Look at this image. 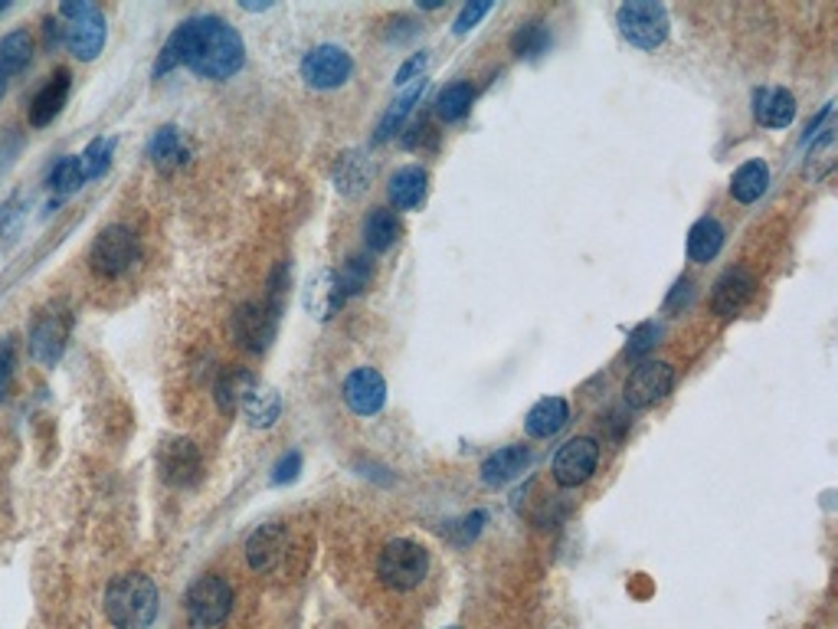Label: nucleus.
<instances>
[{
  "mask_svg": "<svg viewBox=\"0 0 838 629\" xmlns=\"http://www.w3.org/2000/svg\"><path fill=\"white\" fill-rule=\"evenodd\" d=\"M485 521H488V512H472V515H465L462 521H455L445 535H449V541L452 544H468V541H475L478 535H482V528H485Z\"/></svg>",
  "mask_w": 838,
  "mask_h": 629,
  "instance_id": "nucleus-38",
  "label": "nucleus"
},
{
  "mask_svg": "<svg viewBox=\"0 0 838 629\" xmlns=\"http://www.w3.org/2000/svg\"><path fill=\"white\" fill-rule=\"evenodd\" d=\"M302 305H305V312H308L312 318H318V322L335 318V315L348 305V299H344V292H341V282H338V272H335V269H318V272H312L308 282H305V289H302Z\"/></svg>",
  "mask_w": 838,
  "mask_h": 629,
  "instance_id": "nucleus-15",
  "label": "nucleus"
},
{
  "mask_svg": "<svg viewBox=\"0 0 838 629\" xmlns=\"http://www.w3.org/2000/svg\"><path fill=\"white\" fill-rule=\"evenodd\" d=\"M426 66H429V53H417V56H410V59L397 69V86H410V82L422 79Z\"/></svg>",
  "mask_w": 838,
  "mask_h": 629,
  "instance_id": "nucleus-44",
  "label": "nucleus"
},
{
  "mask_svg": "<svg viewBox=\"0 0 838 629\" xmlns=\"http://www.w3.org/2000/svg\"><path fill=\"white\" fill-rule=\"evenodd\" d=\"M242 417L252 429H272L275 419L282 417V394L275 387H256L252 397L242 404Z\"/></svg>",
  "mask_w": 838,
  "mask_h": 629,
  "instance_id": "nucleus-28",
  "label": "nucleus"
},
{
  "mask_svg": "<svg viewBox=\"0 0 838 629\" xmlns=\"http://www.w3.org/2000/svg\"><path fill=\"white\" fill-rule=\"evenodd\" d=\"M188 66L201 79L226 82L246 66V43L236 26H229L223 16H191L174 26L168 36L158 63H155V79L168 76L171 69Z\"/></svg>",
  "mask_w": 838,
  "mask_h": 629,
  "instance_id": "nucleus-1",
  "label": "nucleus"
},
{
  "mask_svg": "<svg viewBox=\"0 0 838 629\" xmlns=\"http://www.w3.org/2000/svg\"><path fill=\"white\" fill-rule=\"evenodd\" d=\"M754 289H757V279L750 269L744 266H734L727 269L717 282H714V292H711V308L714 315L721 318H734L747 308V302L754 299Z\"/></svg>",
  "mask_w": 838,
  "mask_h": 629,
  "instance_id": "nucleus-16",
  "label": "nucleus"
},
{
  "mask_svg": "<svg viewBox=\"0 0 838 629\" xmlns=\"http://www.w3.org/2000/svg\"><path fill=\"white\" fill-rule=\"evenodd\" d=\"M429 574V551L410 541V538H394L384 544L377 558V577L390 591H417Z\"/></svg>",
  "mask_w": 838,
  "mask_h": 629,
  "instance_id": "nucleus-5",
  "label": "nucleus"
},
{
  "mask_svg": "<svg viewBox=\"0 0 838 629\" xmlns=\"http://www.w3.org/2000/svg\"><path fill=\"white\" fill-rule=\"evenodd\" d=\"M33 63V36L26 30H13L0 40V66L7 76L23 72Z\"/></svg>",
  "mask_w": 838,
  "mask_h": 629,
  "instance_id": "nucleus-29",
  "label": "nucleus"
},
{
  "mask_svg": "<svg viewBox=\"0 0 838 629\" xmlns=\"http://www.w3.org/2000/svg\"><path fill=\"white\" fill-rule=\"evenodd\" d=\"M597 465H600V442L593 436H577L557 449L551 472L560 488H577L593 479Z\"/></svg>",
  "mask_w": 838,
  "mask_h": 629,
  "instance_id": "nucleus-13",
  "label": "nucleus"
},
{
  "mask_svg": "<svg viewBox=\"0 0 838 629\" xmlns=\"http://www.w3.org/2000/svg\"><path fill=\"white\" fill-rule=\"evenodd\" d=\"M138 259H141V239L125 223L105 226L89 246V266L102 279H118V276L132 272L138 266Z\"/></svg>",
  "mask_w": 838,
  "mask_h": 629,
  "instance_id": "nucleus-4",
  "label": "nucleus"
},
{
  "mask_svg": "<svg viewBox=\"0 0 838 629\" xmlns=\"http://www.w3.org/2000/svg\"><path fill=\"white\" fill-rule=\"evenodd\" d=\"M488 10H491V3H488V0L465 3V7H462V13H458V16H455V23H452V33H455V36H465L472 26H478V20H482Z\"/></svg>",
  "mask_w": 838,
  "mask_h": 629,
  "instance_id": "nucleus-42",
  "label": "nucleus"
},
{
  "mask_svg": "<svg viewBox=\"0 0 838 629\" xmlns=\"http://www.w3.org/2000/svg\"><path fill=\"white\" fill-rule=\"evenodd\" d=\"M102 607L115 629H151L161 610V594L148 574L132 571V574L112 577V584L105 587Z\"/></svg>",
  "mask_w": 838,
  "mask_h": 629,
  "instance_id": "nucleus-2",
  "label": "nucleus"
},
{
  "mask_svg": "<svg viewBox=\"0 0 838 629\" xmlns=\"http://www.w3.org/2000/svg\"><path fill=\"white\" fill-rule=\"evenodd\" d=\"M833 168H836V128L829 125L819 138H813V151L806 158V178L823 181L833 175Z\"/></svg>",
  "mask_w": 838,
  "mask_h": 629,
  "instance_id": "nucleus-33",
  "label": "nucleus"
},
{
  "mask_svg": "<svg viewBox=\"0 0 838 629\" xmlns=\"http://www.w3.org/2000/svg\"><path fill=\"white\" fill-rule=\"evenodd\" d=\"M567 423H570V404H567L564 397H544V401H537V404L528 411L524 429H528V436H534V439H551V436H557Z\"/></svg>",
  "mask_w": 838,
  "mask_h": 629,
  "instance_id": "nucleus-22",
  "label": "nucleus"
},
{
  "mask_svg": "<svg viewBox=\"0 0 838 629\" xmlns=\"http://www.w3.org/2000/svg\"><path fill=\"white\" fill-rule=\"evenodd\" d=\"M371 175H374V168H371L367 158H361V155H344V158L338 161V168H335V188L354 198V194H361V191L367 188Z\"/></svg>",
  "mask_w": 838,
  "mask_h": 629,
  "instance_id": "nucleus-30",
  "label": "nucleus"
},
{
  "mask_svg": "<svg viewBox=\"0 0 838 629\" xmlns=\"http://www.w3.org/2000/svg\"><path fill=\"white\" fill-rule=\"evenodd\" d=\"M724 223L717 216H701L688 233V256L691 262H711L724 249Z\"/></svg>",
  "mask_w": 838,
  "mask_h": 629,
  "instance_id": "nucleus-25",
  "label": "nucleus"
},
{
  "mask_svg": "<svg viewBox=\"0 0 838 629\" xmlns=\"http://www.w3.org/2000/svg\"><path fill=\"white\" fill-rule=\"evenodd\" d=\"M531 465V449L521 446V442H511V446H501L498 452H491L485 462H482V482L488 488H501L508 482H514L524 469Z\"/></svg>",
  "mask_w": 838,
  "mask_h": 629,
  "instance_id": "nucleus-19",
  "label": "nucleus"
},
{
  "mask_svg": "<svg viewBox=\"0 0 838 629\" xmlns=\"http://www.w3.org/2000/svg\"><path fill=\"white\" fill-rule=\"evenodd\" d=\"M341 397L351 414L358 417H377L387 404V381L374 368H358L344 378Z\"/></svg>",
  "mask_w": 838,
  "mask_h": 629,
  "instance_id": "nucleus-14",
  "label": "nucleus"
},
{
  "mask_svg": "<svg viewBox=\"0 0 838 629\" xmlns=\"http://www.w3.org/2000/svg\"><path fill=\"white\" fill-rule=\"evenodd\" d=\"M371 279H374V266H371V259H364V256H351V259L338 269V282H341L344 299L361 295V292L371 285Z\"/></svg>",
  "mask_w": 838,
  "mask_h": 629,
  "instance_id": "nucleus-36",
  "label": "nucleus"
},
{
  "mask_svg": "<svg viewBox=\"0 0 838 629\" xmlns=\"http://www.w3.org/2000/svg\"><path fill=\"white\" fill-rule=\"evenodd\" d=\"M354 72V59L344 46H335V43H321L315 49L305 53L302 59V79L312 86V89H341Z\"/></svg>",
  "mask_w": 838,
  "mask_h": 629,
  "instance_id": "nucleus-11",
  "label": "nucleus"
},
{
  "mask_svg": "<svg viewBox=\"0 0 838 629\" xmlns=\"http://www.w3.org/2000/svg\"><path fill=\"white\" fill-rule=\"evenodd\" d=\"M288 551V528L279 521H269L256 528L246 541V561L256 574H272Z\"/></svg>",
  "mask_w": 838,
  "mask_h": 629,
  "instance_id": "nucleus-17",
  "label": "nucleus"
},
{
  "mask_svg": "<svg viewBox=\"0 0 838 629\" xmlns=\"http://www.w3.org/2000/svg\"><path fill=\"white\" fill-rule=\"evenodd\" d=\"M426 188H429V175L419 165H410L390 178L387 198H390L394 210H417L426 201Z\"/></svg>",
  "mask_w": 838,
  "mask_h": 629,
  "instance_id": "nucleus-23",
  "label": "nucleus"
},
{
  "mask_svg": "<svg viewBox=\"0 0 838 629\" xmlns=\"http://www.w3.org/2000/svg\"><path fill=\"white\" fill-rule=\"evenodd\" d=\"M43 33H46V46L56 49L63 43V20L59 16H46L43 20Z\"/></svg>",
  "mask_w": 838,
  "mask_h": 629,
  "instance_id": "nucleus-45",
  "label": "nucleus"
},
{
  "mask_svg": "<svg viewBox=\"0 0 838 629\" xmlns=\"http://www.w3.org/2000/svg\"><path fill=\"white\" fill-rule=\"evenodd\" d=\"M298 472H302V452H298V449H292V452H285V456L272 465V482H275V485L295 482V479H298Z\"/></svg>",
  "mask_w": 838,
  "mask_h": 629,
  "instance_id": "nucleus-43",
  "label": "nucleus"
},
{
  "mask_svg": "<svg viewBox=\"0 0 838 629\" xmlns=\"http://www.w3.org/2000/svg\"><path fill=\"white\" fill-rule=\"evenodd\" d=\"M259 387L256 374L246 371V368H226L219 371L216 384H213V401H216V411L233 417L236 411H242V404L252 397V391Z\"/></svg>",
  "mask_w": 838,
  "mask_h": 629,
  "instance_id": "nucleus-20",
  "label": "nucleus"
},
{
  "mask_svg": "<svg viewBox=\"0 0 838 629\" xmlns=\"http://www.w3.org/2000/svg\"><path fill=\"white\" fill-rule=\"evenodd\" d=\"M675 387V368L668 361H642L623 384V401L628 411H648L665 401Z\"/></svg>",
  "mask_w": 838,
  "mask_h": 629,
  "instance_id": "nucleus-10",
  "label": "nucleus"
},
{
  "mask_svg": "<svg viewBox=\"0 0 838 629\" xmlns=\"http://www.w3.org/2000/svg\"><path fill=\"white\" fill-rule=\"evenodd\" d=\"M275 328H279V315L265 302H242L229 318L233 341L249 355L269 351V345L275 341Z\"/></svg>",
  "mask_w": 838,
  "mask_h": 629,
  "instance_id": "nucleus-9",
  "label": "nucleus"
},
{
  "mask_svg": "<svg viewBox=\"0 0 838 629\" xmlns=\"http://www.w3.org/2000/svg\"><path fill=\"white\" fill-rule=\"evenodd\" d=\"M69 335H72V312L66 308V302L46 305L30 325V338H26L30 358L43 368H56L59 358L66 355Z\"/></svg>",
  "mask_w": 838,
  "mask_h": 629,
  "instance_id": "nucleus-6",
  "label": "nucleus"
},
{
  "mask_svg": "<svg viewBox=\"0 0 838 629\" xmlns=\"http://www.w3.org/2000/svg\"><path fill=\"white\" fill-rule=\"evenodd\" d=\"M13 371H16V345H13V338H3V341H0V404H3L7 394H10Z\"/></svg>",
  "mask_w": 838,
  "mask_h": 629,
  "instance_id": "nucleus-40",
  "label": "nucleus"
},
{
  "mask_svg": "<svg viewBox=\"0 0 838 629\" xmlns=\"http://www.w3.org/2000/svg\"><path fill=\"white\" fill-rule=\"evenodd\" d=\"M148 158H151V165H158L161 171H171V168H181V165L191 158V151H188L184 135H181L174 125H165V128H158V132L151 135V142H148Z\"/></svg>",
  "mask_w": 838,
  "mask_h": 629,
  "instance_id": "nucleus-24",
  "label": "nucleus"
},
{
  "mask_svg": "<svg viewBox=\"0 0 838 629\" xmlns=\"http://www.w3.org/2000/svg\"><path fill=\"white\" fill-rule=\"evenodd\" d=\"M616 26L635 49H658L668 40V10L655 0H628L616 10Z\"/></svg>",
  "mask_w": 838,
  "mask_h": 629,
  "instance_id": "nucleus-7",
  "label": "nucleus"
},
{
  "mask_svg": "<svg viewBox=\"0 0 838 629\" xmlns=\"http://www.w3.org/2000/svg\"><path fill=\"white\" fill-rule=\"evenodd\" d=\"M754 119L763 128H790L796 119V96L790 89H757L754 92Z\"/></svg>",
  "mask_w": 838,
  "mask_h": 629,
  "instance_id": "nucleus-21",
  "label": "nucleus"
},
{
  "mask_svg": "<svg viewBox=\"0 0 838 629\" xmlns=\"http://www.w3.org/2000/svg\"><path fill=\"white\" fill-rule=\"evenodd\" d=\"M46 184H49V191H53L56 198H69V194H76V191L86 184V171H82L79 155H66V158H59V161L53 165V171H49Z\"/></svg>",
  "mask_w": 838,
  "mask_h": 629,
  "instance_id": "nucleus-32",
  "label": "nucleus"
},
{
  "mask_svg": "<svg viewBox=\"0 0 838 629\" xmlns=\"http://www.w3.org/2000/svg\"><path fill=\"white\" fill-rule=\"evenodd\" d=\"M422 86H426V79H417L414 86H407L404 89V96L390 105V112L381 119V125H377V135H374V142H387L400 125H404V119L414 112V105L419 102V96H422Z\"/></svg>",
  "mask_w": 838,
  "mask_h": 629,
  "instance_id": "nucleus-34",
  "label": "nucleus"
},
{
  "mask_svg": "<svg viewBox=\"0 0 838 629\" xmlns=\"http://www.w3.org/2000/svg\"><path fill=\"white\" fill-rule=\"evenodd\" d=\"M20 204H23V198H13V201L3 207V213H0V233H10V229H13V223L20 220Z\"/></svg>",
  "mask_w": 838,
  "mask_h": 629,
  "instance_id": "nucleus-46",
  "label": "nucleus"
},
{
  "mask_svg": "<svg viewBox=\"0 0 838 629\" xmlns=\"http://www.w3.org/2000/svg\"><path fill=\"white\" fill-rule=\"evenodd\" d=\"M112 155H115V138H95L89 142V148L79 155L82 161V171H86V181H95L109 171L112 165Z\"/></svg>",
  "mask_w": 838,
  "mask_h": 629,
  "instance_id": "nucleus-37",
  "label": "nucleus"
},
{
  "mask_svg": "<svg viewBox=\"0 0 838 629\" xmlns=\"http://www.w3.org/2000/svg\"><path fill=\"white\" fill-rule=\"evenodd\" d=\"M63 20V46L82 59V63H92L102 49H105V40H109V23L102 16V10L89 0H69L59 7L56 13Z\"/></svg>",
  "mask_w": 838,
  "mask_h": 629,
  "instance_id": "nucleus-3",
  "label": "nucleus"
},
{
  "mask_svg": "<svg viewBox=\"0 0 838 629\" xmlns=\"http://www.w3.org/2000/svg\"><path fill=\"white\" fill-rule=\"evenodd\" d=\"M445 629H462V627H445Z\"/></svg>",
  "mask_w": 838,
  "mask_h": 629,
  "instance_id": "nucleus-48",
  "label": "nucleus"
},
{
  "mask_svg": "<svg viewBox=\"0 0 838 629\" xmlns=\"http://www.w3.org/2000/svg\"><path fill=\"white\" fill-rule=\"evenodd\" d=\"M511 49L521 59H541L551 49V30L544 23H524L514 36H511Z\"/></svg>",
  "mask_w": 838,
  "mask_h": 629,
  "instance_id": "nucleus-35",
  "label": "nucleus"
},
{
  "mask_svg": "<svg viewBox=\"0 0 838 629\" xmlns=\"http://www.w3.org/2000/svg\"><path fill=\"white\" fill-rule=\"evenodd\" d=\"M69 89H72V76L69 69H56V76L33 96L30 102V125L33 128H46L53 125V119H59V112L69 102Z\"/></svg>",
  "mask_w": 838,
  "mask_h": 629,
  "instance_id": "nucleus-18",
  "label": "nucleus"
},
{
  "mask_svg": "<svg viewBox=\"0 0 838 629\" xmlns=\"http://www.w3.org/2000/svg\"><path fill=\"white\" fill-rule=\"evenodd\" d=\"M288 282H292V269H288V262H279L275 272L269 276V295H265V305H269L275 315H279L282 305H285V289H288Z\"/></svg>",
  "mask_w": 838,
  "mask_h": 629,
  "instance_id": "nucleus-39",
  "label": "nucleus"
},
{
  "mask_svg": "<svg viewBox=\"0 0 838 629\" xmlns=\"http://www.w3.org/2000/svg\"><path fill=\"white\" fill-rule=\"evenodd\" d=\"M472 102H475V89H472L468 82H452V86H445V89L439 92V99H435V115H439L442 122H458V119L468 115Z\"/></svg>",
  "mask_w": 838,
  "mask_h": 629,
  "instance_id": "nucleus-31",
  "label": "nucleus"
},
{
  "mask_svg": "<svg viewBox=\"0 0 838 629\" xmlns=\"http://www.w3.org/2000/svg\"><path fill=\"white\" fill-rule=\"evenodd\" d=\"M655 338H658V325H655V322H645V325H638V328L628 335L626 355L628 358H642L645 351H652V348H655Z\"/></svg>",
  "mask_w": 838,
  "mask_h": 629,
  "instance_id": "nucleus-41",
  "label": "nucleus"
},
{
  "mask_svg": "<svg viewBox=\"0 0 838 629\" xmlns=\"http://www.w3.org/2000/svg\"><path fill=\"white\" fill-rule=\"evenodd\" d=\"M7 82H10V76L3 72V66H0V99L7 96Z\"/></svg>",
  "mask_w": 838,
  "mask_h": 629,
  "instance_id": "nucleus-47",
  "label": "nucleus"
},
{
  "mask_svg": "<svg viewBox=\"0 0 838 629\" xmlns=\"http://www.w3.org/2000/svg\"><path fill=\"white\" fill-rule=\"evenodd\" d=\"M767 184H770V168L763 161H744L731 178V198L737 204H754L767 194Z\"/></svg>",
  "mask_w": 838,
  "mask_h": 629,
  "instance_id": "nucleus-27",
  "label": "nucleus"
},
{
  "mask_svg": "<svg viewBox=\"0 0 838 629\" xmlns=\"http://www.w3.org/2000/svg\"><path fill=\"white\" fill-rule=\"evenodd\" d=\"M158 472L168 485L174 488H191L201 482V472H204V459H201V449L194 446V439L188 436H168L161 446H158Z\"/></svg>",
  "mask_w": 838,
  "mask_h": 629,
  "instance_id": "nucleus-12",
  "label": "nucleus"
},
{
  "mask_svg": "<svg viewBox=\"0 0 838 629\" xmlns=\"http://www.w3.org/2000/svg\"><path fill=\"white\" fill-rule=\"evenodd\" d=\"M184 604H188V614H191V620H194L197 627L216 629L229 620L233 604H236V594H233V587H229L223 577L207 574V577H197V581L191 584Z\"/></svg>",
  "mask_w": 838,
  "mask_h": 629,
  "instance_id": "nucleus-8",
  "label": "nucleus"
},
{
  "mask_svg": "<svg viewBox=\"0 0 838 629\" xmlns=\"http://www.w3.org/2000/svg\"><path fill=\"white\" fill-rule=\"evenodd\" d=\"M400 233H404V226H400V220H397L394 210L377 207L364 216V243H367L371 252H387V249H394L397 239H400Z\"/></svg>",
  "mask_w": 838,
  "mask_h": 629,
  "instance_id": "nucleus-26",
  "label": "nucleus"
}]
</instances>
